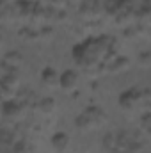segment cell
I'll return each instance as SVG.
<instances>
[{"label":"cell","mask_w":151,"mask_h":153,"mask_svg":"<svg viewBox=\"0 0 151 153\" xmlns=\"http://www.w3.org/2000/svg\"><path fill=\"white\" fill-rule=\"evenodd\" d=\"M59 87L66 93H75L80 87V75L75 70H66L59 75Z\"/></svg>","instance_id":"3957f363"},{"label":"cell","mask_w":151,"mask_h":153,"mask_svg":"<svg viewBox=\"0 0 151 153\" xmlns=\"http://www.w3.org/2000/svg\"><path fill=\"white\" fill-rule=\"evenodd\" d=\"M38 109L41 114L44 116H50L52 112H55V109H57V102L53 100V98H50V96H46V98H41L38 103Z\"/></svg>","instance_id":"ba28073f"},{"label":"cell","mask_w":151,"mask_h":153,"mask_svg":"<svg viewBox=\"0 0 151 153\" xmlns=\"http://www.w3.org/2000/svg\"><path fill=\"white\" fill-rule=\"evenodd\" d=\"M109 43L110 39L107 38H100V39H89L82 45H76L73 50V59L76 61L78 66L89 70L94 68L96 64H100L101 59L107 57L109 53Z\"/></svg>","instance_id":"6da1fadb"},{"label":"cell","mask_w":151,"mask_h":153,"mask_svg":"<svg viewBox=\"0 0 151 153\" xmlns=\"http://www.w3.org/2000/svg\"><path fill=\"white\" fill-rule=\"evenodd\" d=\"M109 64H110V71L114 73H117V71H121V70H126L128 66H130V61L126 59V57H114L109 61Z\"/></svg>","instance_id":"9c48e42d"},{"label":"cell","mask_w":151,"mask_h":153,"mask_svg":"<svg viewBox=\"0 0 151 153\" xmlns=\"http://www.w3.org/2000/svg\"><path fill=\"white\" fill-rule=\"evenodd\" d=\"M150 121H151L150 112H146V114L141 117V128H142L144 132H150Z\"/></svg>","instance_id":"8fae6325"},{"label":"cell","mask_w":151,"mask_h":153,"mask_svg":"<svg viewBox=\"0 0 151 153\" xmlns=\"http://www.w3.org/2000/svg\"><path fill=\"white\" fill-rule=\"evenodd\" d=\"M82 114L91 121V125H93L94 128H98V126H100V125H103V121H105V112H103L100 107H94V105L87 107Z\"/></svg>","instance_id":"277c9868"},{"label":"cell","mask_w":151,"mask_h":153,"mask_svg":"<svg viewBox=\"0 0 151 153\" xmlns=\"http://www.w3.org/2000/svg\"><path fill=\"white\" fill-rule=\"evenodd\" d=\"M4 116L9 117V119H13V121H18L23 116V105L16 103V102H7L4 105Z\"/></svg>","instance_id":"52a82bcc"},{"label":"cell","mask_w":151,"mask_h":153,"mask_svg":"<svg viewBox=\"0 0 151 153\" xmlns=\"http://www.w3.org/2000/svg\"><path fill=\"white\" fill-rule=\"evenodd\" d=\"M50 144H52V148L57 153H62V152H66V148L70 146V137L64 132H55L52 135V139H50Z\"/></svg>","instance_id":"8992f818"},{"label":"cell","mask_w":151,"mask_h":153,"mask_svg":"<svg viewBox=\"0 0 151 153\" xmlns=\"http://www.w3.org/2000/svg\"><path fill=\"white\" fill-rule=\"evenodd\" d=\"M150 103V91L148 89H126L119 94V109L126 114H135L137 109L146 107Z\"/></svg>","instance_id":"7a4b0ae2"},{"label":"cell","mask_w":151,"mask_h":153,"mask_svg":"<svg viewBox=\"0 0 151 153\" xmlns=\"http://www.w3.org/2000/svg\"><path fill=\"white\" fill-rule=\"evenodd\" d=\"M75 126H76V128H80L82 132H91V130H94V126L91 125V121H89V119H87L84 114H80L78 117H76Z\"/></svg>","instance_id":"30bf717a"},{"label":"cell","mask_w":151,"mask_h":153,"mask_svg":"<svg viewBox=\"0 0 151 153\" xmlns=\"http://www.w3.org/2000/svg\"><path fill=\"white\" fill-rule=\"evenodd\" d=\"M41 84L44 87H59V73L52 68V66H46L43 71H41Z\"/></svg>","instance_id":"5b68a950"}]
</instances>
